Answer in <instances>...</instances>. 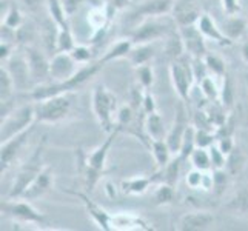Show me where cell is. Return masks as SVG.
Here are the masks:
<instances>
[{
	"mask_svg": "<svg viewBox=\"0 0 248 231\" xmlns=\"http://www.w3.org/2000/svg\"><path fill=\"white\" fill-rule=\"evenodd\" d=\"M102 66L104 65H100L99 62L87 63L80 66L78 73H76L71 79L63 80V82H48L44 85H37V87H34L30 91L28 96L32 102H36V100H42L51 96H59V94H70L78 90L80 85H83L88 79H91L93 76H96L100 71Z\"/></svg>",
	"mask_w": 248,
	"mask_h": 231,
	"instance_id": "cell-1",
	"label": "cell"
},
{
	"mask_svg": "<svg viewBox=\"0 0 248 231\" xmlns=\"http://www.w3.org/2000/svg\"><path fill=\"white\" fill-rule=\"evenodd\" d=\"M93 113L96 116L99 125L104 131L111 133L116 130V114H117V99L104 83H97L93 90L91 97Z\"/></svg>",
	"mask_w": 248,
	"mask_h": 231,
	"instance_id": "cell-2",
	"label": "cell"
},
{
	"mask_svg": "<svg viewBox=\"0 0 248 231\" xmlns=\"http://www.w3.org/2000/svg\"><path fill=\"white\" fill-rule=\"evenodd\" d=\"M45 145H46V136H44L40 140V143L37 145L36 151L31 154V157L22 164V167L17 171V174L14 177L13 186L10 190V194L8 198L10 199H17L22 198V194L25 193V190L28 188V185L36 179V176L44 168V153H45Z\"/></svg>",
	"mask_w": 248,
	"mask_h": 231,
	"instance_id": "cell-3",
	"label": "cell"
},
{
	"mask_svg": "<svg viewBox=\"0 0 248 231\" xmlns=\"http://www.w3.org/2000/svg\"><path fill=\"white\" fill-rule=\"evenodd\" d=\"M36 123V109L34 104H25L19 108H14L8 116L2 119L0 125V142L13 139L14 136L23 133Z\"/></svg>",
	"mask_w": 248,
	"mask_h": 231,
	"instance_id": "cell-4",
	"label": "cell"
},
{
	"mask_svg": "<svg viewBox=\"0 0 248 231\" xmlns=\"http://www.w3.org/2000/svg\"><path fill=\"white\" fill-rule=\"evenodd\" d=\"M37 123H57L70 114L71 99L68 94H59L34 102Z\"/></svg>",
	"mask_w": 248,
	"mask_h": 231,
	"instance_id": "cell-5",
	"label": "cell"
},
{
	"mask_svg": "<svg viewBox=\"0 0 248 231\" xmlns=\"http://www.w3.org/2000/svg\"><path fill=\"white\" fill-rule=\"evenodd\" d=\"M2 213H5L6 216L13 217L17 222L22 224H36V225H45L46 217L44 216V213H40L30 203V200L23 199H10L2 202Z\"/></svg>",
	"mask_w": 248,
	"mask_h": 231,
	"instance_id": "cell-6",
	"label": "cell"
},
{
	"mask_svg": "<svg viewBox=\"0 0 248 231\" xmlns=\"http://www.w3.org/2000/svg\"><path fill=\"white\" fill-rule=\"evenodd\" d=\"M170 79L179 99L182 102L190 100V92H191L194 76L191 70V63H188L184 59V56L170 65Z\"/></svg>",
	"mask_w": 248,
	"mask_h": 231,
	"instance_id": "cell-7",
	"label": "cell"
},
{
	"mask_svg": "<svg viewBox=\"0 0 248 231\" xmlns=\"http://www.w3.org/2000/svg\"><path fill=\"white\" fill-rule=\"evenodd\" d=\"M23 54L27 59L30 76L34 87L51 82V71H49V61L46 56L31 45L23 46Z\"/></svg>",
	"mask_w": 248,
	"mask_h": 231,
	"instance_id": "cell-8",
	"label": "cell"
},
{
	"mask_svg": "<svg viewBox=\"0 0 248 231\" xmlns=\"http://www.w3.org/2000/svg\"><path fill=\"white\" fill-rule=\"evenodd\" d=\"M168 34L167 27L162 22L156 20V17H147L131 34V40L134 45L140 44H153L155 40L164 37Z\"/></svg>",
	"mask_w": 248,
	"mask_h": 231,
	"instance_id": "cell-9",
	"label": "cell"
},
{
	"mask_svg": "<svg viewBox=\"0 0 248 231\" xmlns=\"http://www.w3.org/2000/svg\"><path fill=\"white\" fill-rule=\"evenodd\" d=\"M78 62L74 61L71 53H56L49 61L51 82H63L71 79L78 73Z\"/></svg>",
	"mask_w": 248,
	"mask_h": 231,
	"instance_id": "cell-10",
	"label": "cell"
},
{
	"mask_svg": "<svg viewBox=\"0 0 248 231\" xmlns=\"http://www.w3.org/2000/svg\"><path fill=\"white\" fill-rule=\"evenodd\" d=\"M171 14L177 27H188L198 23L203 13L198 0H176Z\"/></svg>",
	"mask_w": 248,
	"mask_h": 231,
	"instance_id": "cell-11",
	"label": "cell"
},
{
	"mask_svg": "<svg viewBox=\"0 0 248 231\" xmlns=\"http://www.w3.org/2000/svg\"><path fill=\"white\" fill-rule=\"evenodd\" d=\"M179 32L185 46V53L191 57H205L208 54L205 37L198 28V25H188V27H179Z\"/></svg>",
	"mask_w": 248,
	"mask_h": 231,
	"instance_id": "cell-12",
	"label": "cell"
},
{
	"mask_svg": "<svg viewBox=\"0 0 248 231\" xmlns=\"http://www.w3.org/2000/svg\"><path fill=\"white\" fill-rule=\"evenodd\" d=\"M68 193L80 199L85 210H87V213L91 216V219L96 222V225L100 230H104V231L113 230V216H111L105 208H102L99 203L94 202L87 193H83V191H68Z\"/></svg>",
	"mask_w": 248,
	"mask_h": 231,
	"instance_id": "cell-13",
	"label": "cell"
},
{
	"mask_svg": "<svg viewBox=\"0 0 248 231\" xmlns=\"http://www.w3.org/2000/svg\"><path fill=\"white\" fill-rule=\"evenodd\" d=\"M5 66L8 68V70H10V73L13 76L17 91H25V90H28L30 87L34 88L32 80H31V76H30V70H28L27 59H25V54L23 53L20 56L13 54L5 62Z\"/></svg>",
	"mask_w": 248,
	"mask_h": 231,
	"instance_id": "cell-14",
	"label": "cell"
},
{
	"mask_svg": "<svg viewBox=\"0 0 248 231\" xmlns=\"http://www.w3.org/2000/svg\"><path fill=\"white\" fill-rule=\"evenodd\" d=\"M188 125H190V123H188V119H186V114H185V108H184L182 104H179L173 126L170 128L168 134L165 136V142L168 143V147H170L171 153H173L174 156H179V151H181L182 140H184V136H185Z\"/></svg>",
	"mask_w": 248,
	"mask_h": 231,
	"instance_id": "cell-15",
	"label": "cell"
},
{
	"mask_svg": "<svg viewBox=\"0 0 248 231\" xmlns=\"http://www.w3.org/2000/svg\"><path fill=\"white\" fill-rule=\"evenodd\" d=\"M54 185V173L51 167L45 165L42 168L40 173L36 176V179L28 185V188L25 190V193L22 194V198L17 199H27V200H36L39 198H42L45 193H48Z\"/></svg>",
	"mask_w": 248,
	"mask_h": 231,
	"instance_id": "cell-16",
	"label": "cell"
},
{
	"mask_svg": "<svg viewBox=\"0 0 248 231\" xmlns=\"http://www.w3.org/2000/svg\"><path fill=\"white\" fill-rule=\"evenodd\" d=\"M32 130H34V126L28 128V130H25L23 133L17 134L13 139L2 143V150H0L2 151V156H0V162H2V173L10 168L11 164L14 162V159L19 156V153L23 148V145L27 143V140L30 139Z\"/></svg>",
	"mask_w": 248,
	"mask_h": 231,
	"instance_id": "cell-17",
	"label": "cell"
},
{
	"mask_svg": "<svg viewBox=\"0 0 248 231\" xmlns=\"http://www.w3.org/2000/svg\"><path fill=\"white\" fill-rule=\"evenodd\" d=\"M215 224V216L208 211H193L186 213L179 220L177 230L181 231H205L210 230Z\"/></svg>",
	"mask_w": 248,
	"mask_h": 231,
	"instance_id": "cell-18",
	"label": "cell"
},
{
	"mask_svg": "<svg viewBox=\"0 0 248 231\" xmlns=\"http://www.w3.org/2000/svg\"><path fill=\"white\" fill-rule=\"evenodd\" d=\"M116 8L111 5V3H107V5H99V6H93L91 10L88 11V25L93 28L94 31V36L96 37H100L104 36V31H107L108 25H109V20H111V14L114 13Z\"/></svg>",
	"mask_w": 248,
	"mask_h": 231,
	"instance_id": "cell-19",
	"label": "cell"
},
{
	"mask_svg": "<svg viewBox=\"0 0 248 231\" xmlns=\"http://www.w3.org/2000/svg\"><path fill=\"white\" fill-rule=\"evenodd\" d=\"M121 133V130L119 128H116L114 131H111L108 133V138L105 139V142L99 145V147L91 151L90 154H83V159L85 162L94 169H97L100 171V173H104V169H105V165H107V157H108V151L111 148V145H113L114 139H116V136Z\"/></svg>",
	"mask_w": 248,
	"mask_h": 231,
	"instance_id": "cell-20",
	"label": "cell"
},
{
	"mask_svg": "<svg viewBox=\"0 0 248 231\" xmlns=\"http://www.w3.org/2000/svg\"><path fill=\"white\" fill-rule=\"evenodd\" d=\"M198 28L201 30V32L203 34V37L205 39H210L213 40L215 44L220 45V46H232L234 42L233 40H230L224 31H222V28H219L216 22L211 19V15L210 14H202L201 15V19L198 20Z\"/></svg>",
	"mask_w": 248,
	"mask_h": 231,
	"instance_id": "cell-21",
	"label": "cell"
},
{
	"mask_svg": "<svg viewBox=\"0 0 248 231\" xmlns=\"http://www.w3.org/2000/svg\"><path fill=\"white\" fill-rule=\"evenodd\" d=\"M174 2L173 0H147L133 11V17H160L171 14Z\"/></svg>",
	"mask_w": 248,
	"mask_h": 231,
	"instance_id": "cell-22",
	"label": "cell"
},
{
	"mask_svg": "<svg viewBox=\"0 0 248 231\" xmlns=\"http://www.w3.org/2000/svg\"><path fill=\"white\" fill-rule=\"evenodd\" d=\"M113 230H153L148 222L133 213H119L113 216Z\"/></svg>",
	"mask_w": 248,
	"mask_h": 231,
	"instance_id": "cell-23",
	"label": "cell"
},
{
	"mask_svg": "<svg viewBox=\"0 0 248 231\" xmlns=\"http://www.w3.org/2000/svg\"><path fill=\"white\" fill-rule=\"evenodd\" d=\"M134 46V42L130 39H122V40H119L116 42L114 45H111L105 53L104 56H102L99 59V63L100 65H105L108 62H113V61H117V59H122V57H128V54H130V51L133 49Z\"/></svg>",
	"mask_w": 248,
	"mask_h": 231,
	"instance_id": "cell-24",
	"label": "cell"
},
{
	"mask_svg": "<svg viewBox=\"0 0 248 231\" xmlns=\"http://www.w3.org/2000/svg\"><path fill=\"white\" fill-rule=\"evenodd\" d=\"M222 31L230 40H237L241 39L244 34L248 31V20L241 15H228V19L222 25Z\"/></svg>",
	"mask_w": 248,
	"mask_h": 231,
	"instance_id": "cell-25",
	"label": "cell"
},
{
	"mask_svg": "<svg viewBox=\"0 0 248 231\" xmlns=\"http://www.w3.org/2000/svg\"><path fill=\"white\" fill-rule=\"evenodd\" d=\"M182 159L179 156H174L173 159L170 160V164L167 167H164L162 169H157L156 173V181L157 182H165L176 186L177 181H179V174H181V164Z\"/></svg>",
	"mask_w": 248,
	"mask_h": 231,
	"instance_id": "cell-26",
	"label": "cell"
},
{
	"mask_svg": "<svg viewBox=\"0 0 248 231\" xmlns=\"http://www.w3.org/2000/svg\"><path fill=\"white\" fill-rule=\"evenodd\" d=\"M150 150L153 153V157L157 165V169H162L170 164V160L174 157V154L171 153L168 143L165 139H156V140H150Z\"/></svg>",
	"mask_w": 248,
	"mask_h": 231,
	"instance_id": "cell-27",
	"label": "cell"
},
{
	"mask_svg": "<svg viewBox=\"0 0 248 231\" xmlns=\"http://www.w3.org/2000/svg\"><path fill=\"white\" fill-rule=\"evenodd\" d=\"M143 130L150 138V140H156V139H165L164 138V121H162V116L155 111V113L145 114L143 117Z\"/></svg>",
	"mask_w": 248,
	"mask_h": 231,
	"instance_id": "cell-28",
	"label": "cell"
},
{
	"mask_svg": "<svg viewBox=\"0 0 248 231\" xmlns=\"http://www.w3.org/2000/svg\"><path fill=\"white\" fill-rule=\"evenodd\" d=\"M156 49L153 46V44H140V45H134L133 49L128 54V61L136 68L145 63H150L151 59L155 57Z\"/></svg>",
	"mask_w": 248,
	"mask_h": 231,
	"instance_id": "cell-29",
	"label": "cell"
},
{
	"mask_svg": "<svg viewBox=\"0 0 248 231\" xmlns=\"http://www.w3.org/2000/svg\"><path fill=\"white\" fill-rule=\"evenodd\" d=\"M40 37L44 40V45H45V49L49 51V53L54 54L57 53V37H59V27L57 23L51 19L45 20L44 22V27L40 28Z\"/></svg>",
	"mask_w": 248,
	"mask_h": 231,
	"instance_id": "cell-30",
	"label": "cell"
},
{
	"mask_svg": "<svg viewBox=\"0 0 248 231\" xmlns=\"http://www.w3.org/2000/svg\"><path fill=\"white\" fill-rule=\"evenodd\" d=\"M164 51L165 54L170 57V59H181L185 53V46H184V42H182V37H181V32L177 31H170L165 37V45H164Z\"/></svg>",
	"mask_w": 248,
	"mask_h": 231,
	"instance_id": "cell-31",
	"label": "cell"
},
{
	"mask_svg": "<svg viewBox=\"0 0 248 231\" xmlns=\"http://www.w3.org/2000/svg\"><path fill=\"white\" fill-rule=\"evenodd\" d=\"M153 182L156 181V174L153 177H143V176H138V177H131L126 179V181H122V191L125 194H143L148 190V186Z\"/></svg>",
	"mask_w": 248,
	"mask_h": 231,
	"instance_id": "cell-32",
	"label": "cell"
},
{
	"mask_svg": "<svg viewBox=\"0 0 248 231\" xmlns=\"http://www.w3.org/2000/svg\"><path fill=\"white\" fill-rule=\"evenodd\" d=\"M46 8H48V14L53 19L59 28H68L70 23H68V15L63 10L62 0H45Z\"/></svg>",
	"mask_w": 248,
	"mask_h": 231,
	"instance_id": "cell-33",
	"label": "cell"
},
{
	"mask_svg": "<svg viewBox=\"0 0 248 231\" xmlns=\"http://www.w3.org/2000/svg\"><path fill=\"white\" fill-rule=\"evenodd\" d=\"M14 91H16V83L13 76L10 70L5 65H2V68H0V102L13 99Z\"/></svg>",
	"mask_w": 248,
	"mask_h": 231,
	"instance_id": "cell-34",
	"label": "cell"
},
{
	"mask_svg": "<svg viewBox=\"0 0 248 231\" xmlns=\"http://www.w3.org/2000/svg\"><path fill=\"white\" fill-rule=\"evenodd\" d=\"M190 160H191L193 168H198V169H202V171H210L213 168L211 156H210V150L208 148L198 147L191 153Z\"/></svg>",
	"mask_w": 248,
	"mask_h": 231,
	"instance_id": "cell-35",
	"label": "cell"
},
{
	"mask_svg": "<svg viewBox=\"0 0 248 231\" xmlns=\"http://www.w3.org/2000/svg\"><path fill=\"white\" fill-rule=\"evenodd\" d=\"M196 148H198V145H196V126L194 125H188L185 136H184V140H182L181 151H179V157H181L182 160L190 159L191 153Z\"/></svg>",
	"mask_w": 248,
	"mask_h": 231,
	"instance_id": "cell-36",
	"label": "cell"
},
{
	"mask_svg": "<svg viewBox=\"0 0 248 231\" xmlns=\"http://www.w3.org/2000/svg\"><path fill=\"white\" fill-rule=\"evenodd\" d=\"M174 199H176L174 186L170 184H165V182H160L156 193H155L156 205H159V207H162V205H170L174 202Z\"/></svg>",
	"mask_w": 248,
	"mask_h": 231,
	"instance_id": "cell-37",
	"label": "cell"
},
{
	"mask_svg": "<svg viewBox=\"0 0 248 231\" xmlns=\"http://www.w3.org/2000/svg\"><path fill=\"white\" fill-rule=\"evenodd\" d=\"M205 65H207L208 71L211 76L215 77H224L227 74V63L224 62V59L216 56V54H207L203 57Z\"/></svg>",
	"mask_w": 248,
	"mask_h": 231,
	"instance_id": "cell-38",
	"label": "cell"
},
{
	"mask_svg": "<svg viewBox=\"0 0 248 231\" xmlns=\"http://www.w3.org/2000/svg\"><path fill=\"white\" fill-rule=\"evenodd\" d=\"M220 105L224 109H230L233 107V102H234V91H233V83L232 79L228 77V74L224 76V82H222V87H220Z\"/></svg>",
	"mask_w": 248,
	"mask_h": 231,
	"instance_id": "cell-39",
	"label": "cell"
},
{
	"mask_svg": "<svg viewBox=\"0 0 248 231\" xmlns=\"http://www.w3.org/2000/svg\"><path fill=\"white\" fill-rule=\"evenodd\" d=\"M136 76H138V83L145 90H150L155 83V70L150 63H145L140 66H136Z\"/></svg>",
	"mask_w": 248,
	"mask_h": 231,
	"instance_id": "cell-40",
	"label": "cell"
},
{
	"mask_svg": "<svg viewBox=\"0 0 248 231\" xmlns=\"http://www.w3.org/2000/svg\"><path fill=\"white\" fill-rule=\"evenodd\" d=\"M76 46L73 31L71 28H59V37H57V53H70V51Z\"/></svg>",
	"mask_w": 248,
	"mask_h": 231,
	"instance_id": "cell-41",
	"label": "cell"
},
{
	"mask_svg": "<svg viewBox=\"0 0 248 231\" xmlns=\"http://www.w3.org/2000/svg\"><path fill=\"white\" fill-rule=\"evenodd\" d=\"M133 119H134V111L131 105L119 107L117 114H116V128H119V130L122 131L124 128L130 126L133 123Z\"/></svg>",
	"mask_w": 248,
	"mask_h": 231,
	"instance_id": "cell-42",
	"label": "cell"
},
{
	"mask_svg": "<svg viewBox=\"0 0 248 231\" xmlns=\"http://www.w3.org/2000/svg\"><path fill=\"white\" fill-rule=\"evenodd\" d=\"M2 25H5V27H8V28H13V30H19L23 25L22 11L17 6L11 5L10 11L2 17Z\"/></svg>",
	"mask_w": 248,
	"mask_h": 231,
	"instance_id": "cell-43",
	"label": "cell"
},
{
	"mask_svg": "<svg viewBox=\"0 0 248 231\" xmlns=\"http://www.w3.org/2000/svg\"><path fill=\"white\" fill-rule=\"evenodd\" d=\"M199 87L202 90V94L210 100H219L220 96V88L216 85L213 76H207L205 79L199 83Z\"/></svg>",
	"mask_w": 248,
	"mask_h": 231,
	"instance_id": "cell-44",
	"label": "cell"
},
{
	"mask_svg": "<svg viewBox=\"0 0 248 231\" xmlns=\"http://www.w3.org/2000/svg\"><path fill=\"white\" fill-rule=\"evenodd\" d=\"M227 208L233 211H239V213H248V190L239 191L234 198L230 200Z\"/></svg>",
	"mask_w": 248,
	"mask_h": 231,
	"instance_id": "cell-45",
	"label": "cell"
},
{
	"mask_svg": "<svg viewBox=\"0 0 248 231\" xmlns=\"http://www.w3.org/2000/svg\"><path fill=\"white\" fill-rule=\"evenodd\" d=\"M71 56L76 62L79 65H87L93 61V51L90 46H85V45H76L71 51Z\"/></svg>",
	"mask_w": 248,
	"mask_h": 231,
	"instance_id": "cell-46",
	"label": "cell"
},
{
	"mask_svg": "<svg viewBox=\"0 0 248 231\" xmlns=\"http://www.w3.org/2000/svg\"><path fill=\"white\" fill-rule=\"evenodd\" d=\"M34 32H36V28L31 23L23 22L22 27L19 30H16V42H19L23 46H28V44L34 39Z\"/></svg>",
	"mask_w": 248,
	"mask_h": 231,
	"instance_id": "cell-47",
	"label": "cell"
},
{
	"mask_svg": "<svg viewBox=\"0 0 248 231\" xmlns=\"http://www.w3.org/2000/svg\"><path fill=\"white\" fill-rule=\"evenodd\" d=\"M215 142V134L210 128H196V145L201 148H210Z\"/></svg>",
	"mask_w": 248,
	"mask_h": 231,
	"instance_id": "cell-48",
	"label": "cell"
},
{
	"mask_svg": "<svg viewBox=\"0 0 248 231\" xmlns=\"http://www.w3.org/2000/svg\"><path fill=\"white\" fill-rule=\"evenodd\" d=\"M208 150H210V156H211L213 169H222V168H225L227 167V156L220 151V148L217 147V145L213 143Z\"/></svg>",
	"mask_w": 248,
	"mask_h": 231,
	"instance_id": "cell-49",
	"label": "cell"
},
{
	"mask_svg": "<svg viewBox=\"0 0 248 231\" xmlns=\"http://www.w3.org/2000/svg\"><path fill=\"white\" fill-rule=\"evenodd\" d=\"M203 177H205V171L193 168L190 173L186 174V185L190 186L191 190H202Z\"/></svg>",
	"mask_w": 248,
	"mask_h": 231,
	"instance_id": "cell-50",
	"label": "cell"
},
{
	"mask_svg": "<svg viewBox=\"0 0 248 231\" xmlns=\"http://www.w3.org/2000/svg\"><path fill=\"white\" fill-rule=\"evenodd\" d=\"M213 181H215V185H213V190H215L217 194H220L225 190L227 182H228V173L222 168V169H213Z\"/></svg>",
	"mask_w": 248,
	"mask_h": 231,
	"instance_id": "cell-51",
	"label": "cell"
},
{
	"mask_svg": "<svg viewBox=\"0 0 248 231\" xmlns=\"http://www.w3.org/2000/svg\"><path fill=\"white\" fill-rule=\"evenodd\" d=\"M216 145H217V147L220 148V151L224 153L227 157H228L230 154H232L233 151H234V140L232 139V136H230V134H224V136H220Z\"/></svg>",
	"mask_w": 248,
	"mask_h": 231,
	"instance_id": "cell-52",
	"label": "cell"
},
{
	"mask_svg": "<svg viewBox=\"0 0 248 231\" xmlns=\"http://www.w3.org/2000/svg\"><path fill=\"white\" fill-rule=\"evenodd\" d=\"M142 111H143L145 114H150V113H155V111H157L156 109V99L150 92V90L145 91L143 102H142Z\"/></svg>",
	"mask_w": 248,
	"mask_h": 231,
	"instance_id": "cell-53",
	"label": "cell"
},
{
	"mask_svg": "<svg viewBox=\"0 0 248 231\" xmlns=\"http://www.w3.org/2000/svg\"><path fill=\"white\" fill-rule=\"evenodd\" d=\"M222 8L227 15H237L241 13V2L239 0H222Z\"/></svg>",
	"mask_w": 248,
	"mask_h": 231,
	"instance_id": "cell-54",
	"label": "cell"
},
{
	"mask_svg": "<svg viewBox=\"0 0 248 231\" xmlns=\"http://www.w3.org/2000/svg\"><path fill=\"white\" fill-rule=\"evenodd\" d=\"M13 54H14V42L2 40V44H0V61H2V63L6 62Z\"/></svg>",
	"mask_w": 248,
	"mask_h": 231,
	"instance_id": "cell-55",
	"label": "cell"
},
{
	"mask_svg": "<svg viewBox=\"0 0 248 231\" xmlns=\"http://www.w3.org/2000/svg\"><path fill=\"white\" fill-rule=\"evenodd\" d=\"M83 3V0H62V5H63V10L70 19L71 15H74V13L79 10V6Z\"/></svg>",
	"mask_w": 248,
	"mask_h": 231,
	"instance_id": "cell-56",
	"label": "cell"
},
{
	"mask_svg": "<svg viewBox=\"0 0 248 231\" xmlns=\"http://www.w3.org/2000/svg\"><path fill=\"white\" fill-rule=\"evenodd\" d=\"M42 2H45V0H22L23 6L27 8V10H30V11L37 10Z\"/></svg>",
	"mask_w": 248,
	"mask_h": 231,
	"instance_id": "cell-57",
	"label": "cell"
},
{
	"mask_svg": "<svg viewBox=\"0 0 248 231\" xmlns=\"http://www.w3.org/2000/svg\"><path fill=\"white\" fill-rule=\"evenodd\" d=\"M109 3L113 5L116 10H122V8H125L128 3H130V0H111Z\"/></svg>",
	"mask_w": 248,
	"mask_h": 231,
	"instance_id": "cell-58",
	"label": "cell"
},
{
	"mask_svg": "<svg viewBox=\"0 0 248 231\" xmlns=\"http://www.w3.org/2000/svg\"><path fill=\"white\" fill-rule=\"evenodd\" d=\"M241 54H242V59L245 61V63L248 65V42H244V45L241 48Z\"/></svg>",
	"mask_w": 248,
	"mask_h": 231,
	"instance_id": "cell-59",
	"label": "cell"
},
{
	"mask_svg": "<svg viewBox=\"0 0 248 231\" xmlns=\"http://www.w3.org/2000/svg\"><path fill=\"white\" fill-rule=\"evenodd\" d=\"M245 79H247V85H248V74L245 76Z\"/></svg>",
	"mask_w": 248,
	"mask_h": 231,
	"instance_id": "cell-60",
	"label": "cell"
}]
</instances>
